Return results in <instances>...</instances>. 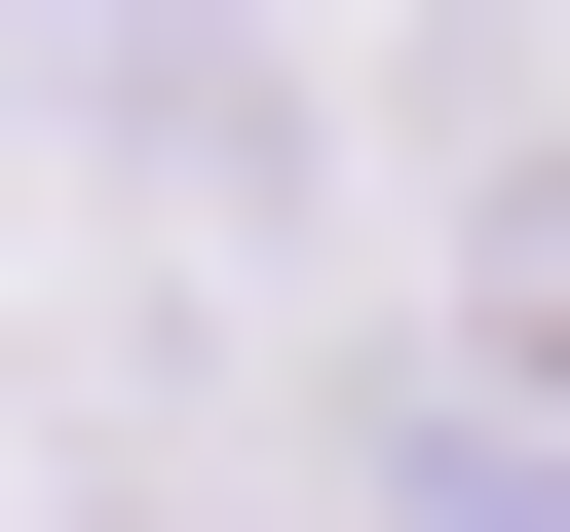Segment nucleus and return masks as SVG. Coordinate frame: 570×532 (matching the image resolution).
Segmentation results:
<instances>
[{"label": "nucleus", "mask_w": 570, "mask_h": 532, "mask_svg": "<svg viewBox=\"0 0 570 532\" xmlns=\"http://www.w3.org/2000/svg\"><path fill=\"white\" fill-rule=\"evenodd\" d=\"M494 381H570V152L494 190Z\"/></svg>", "instance_id": "f257e3e1"}, {"label": "nucleus", "mask_w": 570, "mask_h": 532, "mask_svg": "<svg viewBox=\"0 0 570 532\" xmlns=\"http://www.w3.org/2000/svg\"><path fill=\"white\" fill-rule=\"evenodd\" d=\"M39 532H190V494H39Z\"/></svg>", "instance_id": "f03ea898"}]
</instances>
